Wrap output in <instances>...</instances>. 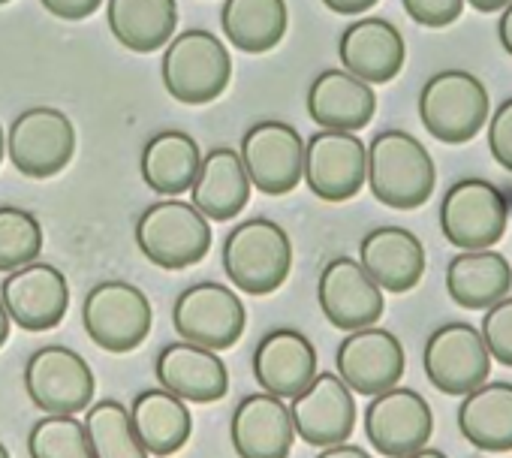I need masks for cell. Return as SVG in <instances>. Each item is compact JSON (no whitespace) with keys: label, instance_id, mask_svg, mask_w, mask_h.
Wrapping results in <instances>:
<instances>
[{"label":"cell","instance_id":"1","mask_svg":"<svg viewBox=\"0 0 512 458\" xmlns=\"http://www.w3.org/2000/svg\"><path fill=\"white\" fill-rule=\"evenodd\" d=\"M220 260L235 290L269 296L281 290L293 272V242L278 220L250 217L226 236Z\"/></svg>","mask_w":512,"mask_h":458},{"label":"cell","instance_id":"2","mask_svg":"<svg viewBox=\"0 0 512 458\" xmlns=\"http://www.w3.org/2000/svg\"><path fill=\"white\" fill-rule=\"evenodd\" d=\"M368 187L377 202L398 211H413L434 196V157L413 133L383 130L368 145Z\"/></svg>","mask_w":512,"mask_h":458},{"label":"cell","instance_id":"3","mask_svg":"<svg viewBox=\"0 0 512 458\" xmlns=\"http://www.w3.org/2000/svg\"><path fill=\"white\" fill-rule=\"evenodd\" d=\"M136 245L148 263L181 272L202 263L211 251V220L184 199H160L136 220Z\"/></svg>","mask_w":512,"mask_h":458},{"label":"cell","instance_id":"4","mask_svg":"<svg viewBox=\"0 0 512 458\" xmlns=\"http://www.w3.org/2000/svg\"><path fill=\"white\" fill-rule=\"evenodd\" d=\"M160 76L172 100L205 106L229 88L232 58L217 34L205 28H190L166 46Z\"/></svg>","mask_w":512,"mask_h":458},{"label":"cell","instance_id":"5","mask_svg":"<svg viewBox=\"0 0 512 458\" xmlns=\"http://www.w3.org/2000/svg\"><path fill=\"white\" fill-rule=\"evenodd\" d=\"M488 115V88L467 70L434 73L419 91V118L437 142L464 145L476 139L488 124Z\"/></svg>","mask_w":512,"mask_h":458},{"label":"cell","instance_id":"6","mask_svg":"<svg viewBox=\"0 0 512 458\" xmlns=\"http://www.w3.org/2000/svg\"><path fill=\"white\" fill-rule=\"evenodd\" d=\"M509 226V202L503 190L485 178H461L440 199L443 239L458 251H488Z\"/></svg>","mask_w":512,"mask_h":458},{"label":"cell","instance_id":"7","mask_svg":"<svg viewBox=\"0 0 512 458\" xmlns=\"http://www.w3.org/2000/svg\"><path fill=\"white\" fill-rule=\"evenodd\" d=\"M82 323L97 347L109 353H130L151 335L154 308L136 284L103 281L85 296Z\"/></svg>","mask_w":512,"mask_h":458},{"label":"cell","instance_id":"8","mask_svg":"<svg viewBox=\"0 0 512 458\" xmlns=\"http://www.w3.org/2000/svg\"><path fill=\"white\" fill-rule=\"evenodd\" d=\"M172 326L181 341L220 353L241 341L247 329V308L235 290L217 281H199L178 293L172 305Z\"/></svg>","mask_w":512,"mask_h":458},{"label":"cell","instance_id":"9","mask_svg":"<svg viewBox=\"0 0 512 458\" xmlns=\"http://www.w3.org/2000/svg\"><path fill=\"white\" fill-rule=\"evenodd\" d=\"M7 154L25 178H52L76 154V127L55 106H31L10 124Z\"/></svg>","mask_w":512,"mask_h":458},{"label":"cell","instance_id":"10","mask_svg":"<svg viewBox=\"0 0 512 458\" xmlns=\"http://www.w3.org/2000/svg\"><path fill=\"white\" fill-rule=\"evenodd\" d=\"M491 350L482 332L470 323H443L434 329L422 350V365L443 395H470L491 374Z\"/></svg>","mask_w":512,"mask_h":458},{"label":"cell","instance_id":"11","mask_svg":"<svg viewBox=\"0 0 512 458\" xmlns=\"http://www.w3.org/2000/svg\"><path fill=\"white\" fill-rule=\"evenodd\" d=\"M25 389H28V398L43 413L76 416L91 407L97 380L82 353L61 347V344H49V347H40L28 359Z\"/></svg>","mask_w":512,"mask_h":458},{"label":"cell","instance_id":"12","mask_svg":"<svg viewBox=\"0 0 512 458\" xmlns=\"http://www.w3.org/2000/svg\"><path fill=\"white\" fill-rule=\"evenodd\" d=\"M241 160L256 190L284 196L305 178V139L293 124L256 121L241 136Z\"/></svg>","mask_w":512,"mask_h":458},{"label":"cell","instance_id":"13","mask_svg":"<svg viewBox=\"0 0 512 458\" xmlns=\"http://www.w3.org/2000/svg\"><path fill=\"white\" fill-rule=\"evenodd\" d=\"M434 434V413L425 395L407 386H395L365 407V437L386 455L401 458L416 449H425Z\"/></svg>","mask_w":512,"mask_h":458},{"label":"cell","instance_id":"14","mask_svg":"<svg viewBox=\"0 0 512 458\" xmlns=\"http://www.w3.org/2000/svg\"><path fill=\"white\" fill-rule=\"evenodd\" d=\"M305 181L323 202H347L368 181V148L356 133L320 130L305 142Z\"/></svg>","mask_w":512,"mask_h":458},{"label":"cell","instance_id":"15","mask_svg":"<svg viewBox=\"0 0 512 458\" xmlns=\"http://www.w3.org/2000/svg\"><path fill=\"white\" fill-rule=\"evenodd\" d=\"M317 299L323 317L341 332H359L377 326L386 311V293L353 257H335L320 272Z\"/></svg>","mask_w":512,"mask_h":458},{"label":"cell","instance_id":"16","mask_svg":"<svg viewBox=\"0 0 512 458\" xmlns=\"http://www.w3.org/2000/svg\"><path fill=\"white\" fill-rule=\"evenodd\" d=\"M335 362H338L341 380L356 395L377 398L401 383L407 356H404V347L395 332L368 326V329L350 332L341 341Z\"/></svg>","mask_w":512,"mask_h":458},{"label":"cell","instance_id":"17","mask_svg":"<svg viewBox=\"0 0 512 458\" xmlns=\"http://www.w3.org/2000/svg\"><path fill=\"white\" fill-rule=\"evenodd\" d=\"M0 299H4L7 314L19 329L49 332L67 317L70 284L61 269L37 260L4 278V284H0Z\"/></svg>","mask_w":512,"mask_h":458},{"label":"cell","instance_id":"18","mask_svg":"<svg viewBox=\"0 0 512 458\" xmlns=\"http://www.w3.org/2000/svg\"><path fill=\"white\" fill-rule=\"evenodd\" d=\"M296 431L305 443L329 449L347 443L356 428V392L335 371H320L317 380L290 401Z\"/></svg>","mask_w":512,"mask_h":458},{"label":"cell","instance_id":"19","mask_svg":"<svg viewBox=\"0 0 512 458\" xmlns=\"http://www.w3.org/2000/svg\"><path fill=\"white\" fill-rule=\"evenodd\" d=\"M229 437L238 458H290L299 431L284 398L250 392L232 410Z\"/></svg>","mask_w":512,"mask_h":458},{"label":"cell","instance_id":"20","mask_svg":"<svg viewBox=\"0 0 512 458\" xmlns=\"http://www.w3.org/2000/svg\"><path fill=\"white\" fill-rule=\"evenodd\" d=\"M317 347L299 329H272L253 350V377L263 392L293 401L317 380Z\"/></svg>","mask_w":512,"mask_h":458},{"label":"cell","instance_id":"21","mask_svg":"<svg viewBox=\"0 0 512 458\" xmlns=\"http://www.w3.org/2000/svg\"><path fill=\"white\" fill-rule=\"evenodd\" d=\"M154 374L163 389L193 404H211L229 392V368L220 353L190 341L166 344L157 353Z\"/></svg>","mask_w":512,"mask_h":458},{"label":"cell","instance_id":"22","mask_svg":"<svg viewBox=\"0 0 512 458\" xmlns=\"http://www.w3.org/2000/svg\"><path fill=\"white\" fill-rule=\"evenodd\" d=\"M338 58H341V67L359 76L362 82L386 85L401 73L407 61V46H404L401 31L392 22L368 16L344 28L341 43H338Z\"/></svg>","mask_w":512,"mask_h":458},{"label":"cell","instance_id":"23","mask_svg":"<svg viewBox=\"0 0 512 458\" xmlns=\"http://www.w3.org/2000/svg\"><path fill=\"white\" fill-rule=\"evenodd\" d=\"M359 263L383 293L401 296L425 275V248L404 226H377L359 242Z\"/></svg>","mask_w":512,"mask_h":458},{"label":"cell","instance_id":"24","mask_svg":"<svg viewBox=\"0 0 512 458\" xmlns=\"http://www.w3.org/2000/svg\"><path fill=\"white\" fill-rule=\"evenodd\" d=\"M377 112V94L359 76L341 70H323L308 88V115L323 130L356 133L371 124Z\"/></svg>","mask_w":512,"mask_h":458},{"label":"cell","instance_id":"25","mask_svg":"<svg viewBox=\"0 0 512 458\" xmlns=\"http://www.w3.org/2000/svg\"><path fill=\"white\" fill-rule=\"evenodd\" d=\"M446 293L464 311H488L512 296V266L494 248L461 251L446 266Z\"/></svg>","mask_w":512,"mask_h":458},{"label":"cell","instance_id":"26","mask_svg":"<svg viewBox=\"0 0 512 458\" xmlns=\"http://www.w3.org/2000/svg\"><path fill=\"white\" fill-rule=\"evenodd\" d=\"M253 181L244 169L241 151L235 148H211L202 157V169L190 190V202L208 220H232L250 202Z\"/></svg>","mask_w":512,"mask_h":458},{"label":"cell","instance_id":"27","mask_svg":"<svg viewBox=\"0 0 512 458\" xmlns=\"http://www.w3.org/2000/svg\"><path fill=\"white\" fill-rule=\"evenodd\" d=\"M199 169H202V151L196 139L184 130L154 133L139 157L142 181L157 196H169V199H178L181 193L193 190Z\"/></svg>","mask_w":512,"mask_h":458},{"label":"cell","instance_id":"28","mask_svg":"<svg viewBox=\"0 0 512 458\" xmlns=\"http://www.w3.org/2000/svg\"><path fill=\"white\" fill-rule=\"evenodd\" d=\"M130 416H133L139 440L157 458L175 455L178 449L187 446L193 434V416H190L187 401L172 395L163 386L142 389L130 404Z\"/></svg>","mask_w":512,"mask_h":458},{"label":"cell","instance_id":"29","mask_svg":"<svg viewBox=\"0 0 512 458\" xmlns=\"http://www.w3.org/2000/svg\"><path fill=\"white\" fill-rule=\"evenodd\" d=\"M106 22L124 49L148 55L175 40L178 4L175 0H109Z\"/></svg>","mask_w":512,"mask_h":458},{"label":"cell","instance_id":"30","mask_svg":"<svg viewBox=\"0 0 512 458\" xmlns=\"http://www.w3.org/2000/svg\"><path fill=\"white\" fill-rule=\"evenodd\" d=\"M458 428L482 452H512V383L488 380L464 395Z\"/></svg>","mask_w":512,"mask_h":458},{"label":"cell","instance_id":"31","mask_svg":"<svg viewBox=\"0 0 512 458\" xmlns=\"http://www.w3.org/2000/svg\"><path fill=\"white\" fill-rule=\"evenodd\" d=\"M290 25L284 0H226L220 10V28L226 40L244 55L272 52Z\"/></svg>","mask_w":512,"mask_h":458},{"label":"cell","instance_id":"32","mask_svg":"<svg viewBox=\"0 0 512 458\" xmlns=\"http://www.w3.org/2000/svg\"><path fill=\"white\" fill-rule=\"evenodd\" d=\"M85 428L94 458H151V452L136 434L130 407L115 398L91 404L85 413Z\"/></svg>","mask_w":512,"mask_h":458},{"label":"cell","instance_id":"33","mask_svg":"<svg viewBox=\"0 0 512 458\" xmlns=\"http://www.w3.org/2000/svg\"><path fill=\"white\" fill-rule=\"evenodd\" d=\"M28 452L31 458H94L85 419L64 413H46L31 425Z\"/></svg>","mask_w":512,"mask_h":458},{"label":"cell","instance_id":"34","mask_svg":"<svg viewBox=\"0 0 512 458\" xmlns=\"http://www.w3.org/2000/svg\"><path fill=\"white\" fill-rule=\"evenodd\" d=\"M43 226L40 220L16 205H0V272H16L40 260Z\"/></svg>","mask_w":512,"mask_h":458},{"label":"cell","instance_id":"35","mask_svg":"<svg viewBox=\"0 0 512 458\" xmlns=\"http://www.w3.org/2000/svg\"><path fill=\"white\" fill-rule=\"evenodd\" d=\"M479 332L491 350V359L512 368V296L485 311Z\"/></svg>","mask_w":512,"mask_h":458},{"label":"cell","instance_id":"36","mask_svg":"<svg viewBox=\"0 0 512 458\" xmlns=\"http://www.w3.org/2000/svg\"><path fill=\"white\" fill-rule=\"evenodd\" d=\"M407 16L422 28H446L461 19L467 0H401Z\"/></svg>","mask_w":512,"mask_h":458},{"label":"cell","instance_id":"37","mask_svg":"<svg viewBox=\"0 0 512 458\" xmlns=\"http://www.w3.org/2000/svg\"><path fill=\"white\" fill-rule=\"evenodd\" d=\"M488 151L506 172H512V97L503 100L488 121Z\"/></svg>","mask_w":512,"mask_h":458},{"label":"cell","instance_id":"38","mask_svg":"<svg viewBox=\"0 0 512 458\" xmlns=\"http://www.w3.org/2000/svg\"><path fill=\"white\" fill-rule=\"evenodd\" d=\"M40 4L64 22H82L100 10L103 0H40Z\"/></svg>","mask_w":512,"mask_h":458},{"label":"cell","instance_id":"39","mask_svg":"<svg viewBox=\"0 0 512 458\" xmlns=\"http://www.w3.org/2000/svg\"><path fill=\"white\" fill-rule=\"evenodd\" d=\"M323 4L338 16H359V13L371 10L374 4H380V0H323Z\"/></svg>","mask_w":512,"mask_h":458},{"label":"cell","instance_id":"40","mask_svg":"<svg viewBox=\"0 0 512 458\" xmlns=\"http://www.w3.org/2000/svg\"><path fill=\"white\" fill-rule=\"evenodd\" d=\"M317 458H371V455L362 446H356V443H338V446L323 449Z\"/></svg>","mask_w":512,"mask_h":458},{"label":"cell","instance_id":"41","mask_svg":"<svg viewBox=\"0 0 512 458\" xmlns=\"http://www.w3.org/2000/svg\"><path fill=\"white\" fill-rule=\"evenodd\" d=\"M497 37H500V46L506 49V55H512V4L500 13V22H497Z\"/></svg>","mask_w":512,"mask_h":458},{"label":"cell","instance_id":"42","mask_svg":"<svg viewBox=\"0 0 512 458\" xmlns=\"http://www.w3.org/2000/svg\"><path fill=\"white\" fill-rule=\"evenodd\" d=\"M467 4L473 7V10H479V13H503L509 4H512V0H467Z\"/></svg>","mask_w":512,"mask_h":458},{"label":"cell","instance_id":"43","mask_svg":"<svg viewBox=\"0 0 512 458\" xmlns=\"http://www.w3.org/2000/svg\"><path fill=\"white\" fill-rule=\"evenodd\" d=\"M10 326H13V320H10V314H7L4 299H0V347H4L7 338H10Z\"/></svg>","mask_w":512,"mask_h":458},{"label":"cell","instance_id":"44","mask_svg":"<svg viewBox=\"0 0 512 458\" xmlns=\"http://www.w3.org/2000/svg\"><path fill=\"white\" fill-rule=\"evenodd\" d=\"M401 458H449V455H446V452H440V449H434V446H425V449H416V452L401 455Z\"/></svg>","mask_w":512,"mask_h":458},{"label":"cell","instance_id":"45","mask_svg":"<svg viewBox=\"0 0 512 458\" xmlns=\"http://www.w3.org/2000/svg\"><path fill=\"white\" fill-rule=\"evenodd\" d=\"M4 151H7V136H4V127H0V160H4Z\"/></svg>","mask_w":512,"mask_h":458},{"label":"cell","instance_id":"46","mask_svg":"<svg viewBox=\"0 0 512 458\" xmlns=\"http://www.w3.org/2000/svg\"><path fill=\"white\" fill-rule=\"evenodd\" d=\"M0 458H10V449L4 443H0Z\"/></svg>","mask_w":512,"mask_h":458},{"label":"cell","instance_id":"47","mask_svg":"<svg viewBox=\"0 0 512 458\" xmlns=\"http://www.w3.org/2000/svg\"><path fill=\"white\" fill-rule=\"evenodd\" d=\"M0 4H10V0H0Z\"/></svg>","mask_w":512,"mask_h":458}]
</instances>
